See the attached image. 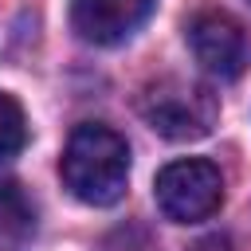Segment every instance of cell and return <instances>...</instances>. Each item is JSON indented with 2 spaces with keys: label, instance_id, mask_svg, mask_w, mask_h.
I'll use <instances>...</instances> for the list:
<instances>
[{
  "label": "cell",
  "instance_id": "cell-1",
  "mask_svg": "<svg viewBox=\"0 0 251 251\" xmlns=\"http://www.w3.org/2000/svg\"><path fill=\"white\" fill-rule=\"evenodd\" d=\"M59 173L75 200L90 208H110L126 196L129 184V145L118 129L102 122H82L67 137Z\"/></svg>",
  "mask_w": 251,
  "mask_h": 251
},
{
  "label": "cell",
  "instance_id": "cell-2",
  "mask_svg": "<svg viewBox=\"0 0 251 251\" xmlns=\"http://www.w3.org/2000/svg\"><path fill=\"white\" fill-rule=\"evenodd\" d=\"M137 110L141 118L169 141H192L204 137L216 126L220 102L208 86L188 82V78H157L137 94Z\"/></svg>",
  "mask_w": 251,
  "mask_h": 251
},
{
  "label": "cell",
  "instance_id": "cell-3",
  "mask_svg": "<svg viewBox=\"0 0 251 251\" xmlns=\"http://www.w3.org/2000/svg\"><path fill=\"white\" fill-rule=\"evenodd\" d=\"M153 196H157V208L173 224H196V220H208V216L220 212L224 176L204 157H180V161H169L157 173Z\"/></svg>",
  "mask_w": 251,
  "mask_h": 251
},
{
  "label": "cell",
  "instance_id": "cell-4",
  "mask_svg": "<svg viewBox=\"0 0 251 251\" xmlns=\"http://www.w3.org/2000/svg\"><path fill=\"white\" fill-rule=\"evenodd\" d=\"M188 47L212 78H235L247 67V35L224 12H200L188 24Z\"/></svg>",
  "mask_w": 251,
  "mask_h": 251
},
{
  "label": "cell",
  "instance_id": "cell-5",
  "mask_svg": "<svg viewBox=\"0 0 251 251\" xmlns=\"http://www.w3.org/2000/svg\"><path fill=\"white\" fill-rule=\"evenodd\" d=\"M153 4L157 0H71V27L86 43L114 47L149 20Z\"/></svg>",
  "mask_w": 251,
  "mask_h": 251
},
{
  "label": "cell",
  "instance_id": "cell-6",
  "mask_svg": "<svg viewBox=\"0 0 251 251\" xmlns=\"http://www.w3.org/2000/svg\"><path fill=\"white\" fill-rule=\"evenodd\" d=\"M31 235V204L16 184H0V251L20 247Z\"/></svg>",
  "mask_w": 251,
  "mask_h": 251
},
{
  "label": "cell",
  "instance_id": "cell-7",
  "mask_svg": "<svg viewBox=\"0 0 251 251\" xmlns=\"http://www.w3.org/2000/svg\"><path fill=\"white\" fill-rule=\"evenodd\" d=\"M27 145V118L24 106L0 90V161H12L20 149Z\"/></svg>",
  "mask_w": 251,
  "mask_h": 251
},
{
  "label": "cell",
  "instance_id": "cell-8",
  "mask_svg": "<svg viewBox=\"0 0 251 251\" xmlns=\"http://www.w3.org/2000/svg\"><path fill=\"white\" fill-rule=\"evenodd\" d=\"M192 251H235V247H231L227 235H208V239H200Z\"/></svg>",
  "mask_w": 251,
  "mask_h": 251
}]
</instances>
